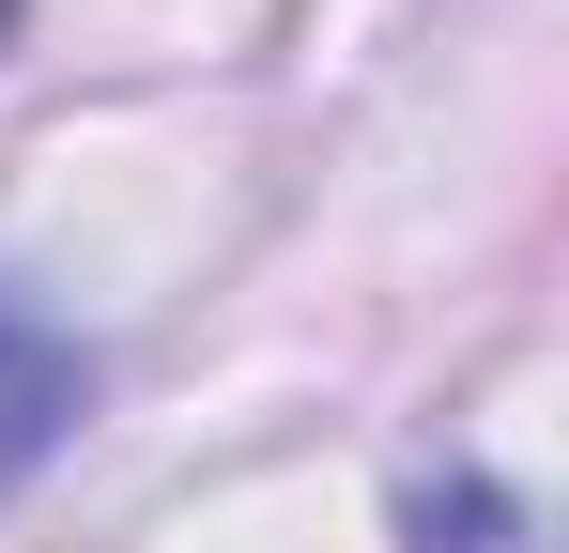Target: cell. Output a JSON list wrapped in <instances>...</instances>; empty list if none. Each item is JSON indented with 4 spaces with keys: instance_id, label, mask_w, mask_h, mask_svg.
<instances>
[{
    "instance_id": "6da1fadb",
    "label": "cell",
    "mask_w": 569,
    "mask_h": 553,
    "mask_svg": "<svg viewBox=\"0 0 569 553\" xmlns=\"http://www.w3.org/2000/svg\"><path fill=\"white\" fill-rule=\"evenodd\" d=\"M62 431H78V354H62L31 308H0V492L62 446Z\"/></svg>"
},
{
    "instance_id": "7a4b0ae2",
    "label": "cell",
    "mask_w": 569,
    "mask_h": 553,
    "mask_svg": "<svg viewBox=\"0 0 569 553\" xmlns=\"http://www.w3.org/2000/svg\"><path fill=\"white\" fill-rule=\"evenodd\" d=\"M416 553H539V539H523V507L492 476H431L416 492Z\"/></svg>"
},
{
    "instance_id": "3957f363",
    "label": "cell",
    "mask_w": 569,
    "mask_h": 553,
    "mask_svg": "<svg viewBox=\"0 0 569 553\" xmlns=\"http://www.w3.org/2000/svg\"><path fill=\"white\" fill-rule=\"evenodd\" d=\"M0 16H16V0H0Z\"/></svg>"
}]
</instances>
